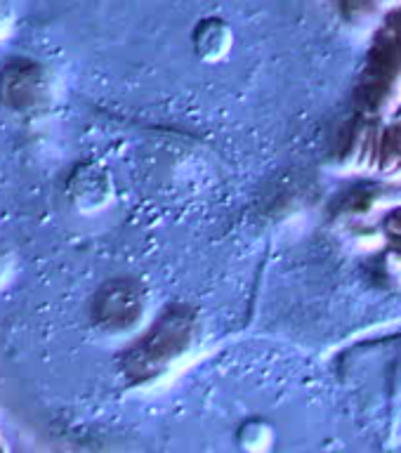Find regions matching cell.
<instances>
[{"instance_id": "cell-1", "label": "cell", "mask_w": 401, "mask_h": 453, "mask_svg": "<svg viewBox=\"0 0 401 453\" xmlns=\"http://www.w3.org/2000/svg\"><path fill=\"white\" fill-rule=\"evenodd\" d=\"M41 66L38 64H7L0 71V102L14 111H31L41 106Z\"/></svg>"}, {"instance_id": "cell-2", "label": "cell", "mask_w": 401, "mask_h": 453, "mask_svg": "<svg viewBox=\"0 0 401 453\" xmlns=\"http://www.w3.org/2000/svg\"><path fill=\"white\" fill-rule=\"evenodd\" d=\"M14 31V10L0 3V42H5Z\"/></svg>"}, {"instance_id": "cell-3", "label": "cell", "mask_w": 401, "mask_h": 453, "mask_svg": "<svg viewBox=\"0 0 401 453\" xmlns=\"http://www.w3.org/2000/svg\"><path fill=\"white\" fill-rule=\"evenodd\" d=\"M7 269H10V260H7V255L3 253V250H0V283L5 281Z\"/></svg>"}, {"instance_id": "cell-4", "label": "cell", "mask_w": 401, "mask_h": 453, "mask_svg": "<svg viewBox=\"0 0 401 453\" xmlns=\"http://www.w3.org/2000/svg\"><path fill=\"white\" fill-rule=\"evenodd\" d=\"M3 446H5V441H3V434H0V449H3Z\"/></svg>"}, {"instance_id": "cell-5", "label": "cell", "mask_w": 401, "mask_h": 453, "mask_svg": "<svg viewBox=\"0 0 401 453\" xmlns=\"http://www.w3.org/2000/svg\"><path fill=\"white\" fill-rule=\"evenodd\" d=\"M0 453H7V444L3 446V449H0Z\"/></svg>"}]
</instances>
